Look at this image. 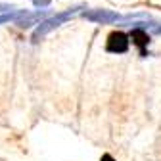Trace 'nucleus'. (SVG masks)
I'll return each instance as SVG.
<instances>
[{"mask_svg": "<svg viewBox=\"0 0 161 161\" xmlns=\"http://www.w3.org/2000/svg\"><path fill=\"white\" fill-rule=\"evenodd\" d=\"M129 36L123 31H113L108 36V42H106V50L111 54H125L129 50Z\"/></svg>", "mask_w": 161, "mask_h": 161, "instance_id": "f03ea898", "label": "nucleus"}, {"mask_svg": "<svg viewBox=\"0 0 161 161\" xmlns=\"http://www.w3.org/2000/svg\"><path fill=\"white\" fill-rule=\"evenodd\" d=\"M83 17L94 23H113L117 19H121V15L111 10H86L83 12Z\"/></svg>", "mask_w": 161, "mask_h": 161, "instance_id": "7ed1b4c3", "label": "nucleus"}, {"mask_svg": "<svg viewBox=\"0 0 161 161\" xmlns=\"http://www.w3.org/2000/svg\"><path fill=\"white\" fill-rule=\"evenodd\" d=\"M46 15V12L42 10V12H36V14H27L25 17H21V19H19V21H15L17 23V27L19 29H27V27H31V25H38L40 21H42V17Z\"/></svg>", "mask_w": 161, "mask_h": 161, "instance_id": "39448f33", "label": "nucleus"}, {"mask_svg": "<svg viewBox=\"0 0 161 161\" xmlns=\"http://www.w3.org/2000/svg\"><path fill=\"white\" fill-rule=\"evenodd\" d=\"M33 2H35V6H38V8H40V6L46 8V6L50 4V0H33Z\"/></svg>", "mask_w": 161, "mask_h": 161, "instance_id": "0eeeda50", "label": "nucleus"}, {"mask_svg": "<svg viewBox=\"0 0 161 161\" xmlns=\"http://www.w3.org/2000/svg\"><path fill=\"white\" fill-rule=\"evenodd\" d=\"M132 42L138 46V48H142V56H146V52H144V46H148V42H150V36H148V33L144 31V29H140V27H136V29H132L130 31V36H129Z\"/></svg>", "mask_w": 161, "mask_h": 161, "instance_id": "20e7f679", "label": "nucleus"}, {"mask_svg": "<svg viewBox=\"0 0 161 161\" xmlns=\"http://www.w3.org/2000/svg\"><path fill=\"white\" fill-rule=\"evenodd\" d=\"M102 161H113V157H111V155H108V153H106V155H104V157H102Z\"/></svg>", "mask_w": 161, "mask_h": 161, "instance_id": "6e6552de", "label": "nucleus"}, {"mask_svg": "<svg viewBox=\"0 0 161 161\" xmlns=\"http://www.w3.org/2000/svg\"><path fill=\"white\" fill-rule=\"evenodd\" d=\"M80 8H83V6H77V8H71V10H65V12H59V14H56L50 19H42V21L38 23V27L35 29V33H33V42H38V40L44 38L50 31H54L59 25H64L65 21H69V19L77 14V10H80Z\"/></svg>", "mask_w": 161, "mask_h": 161, "instance_id": "f257e3e1", "label": "nucleus"}, {"mask_svg": "<svg viewBox=\"0 0 161 161\" xmlns=\"http://www.w3.org/2000/svg\"><path fill=\"white\" fill-rule=\"evenodd\" d=\"M155 33H161V25H159V27H155Z\"/></svg>", "mask_w": 161, "mask_h": 161, "instance_id": "1a4fd4ad", "label": "nucleus"}, {"mask_svg": "<svg viewBox=\"0 0 161 161\" xmlns=\"http://www.w3.org/2000/svg\"><path fill=\"white\" fill-rule=\"evenodd\" d=\"M27 15V12L25 10H21V12H10V14H2L0 15V25L2 23H10V21H19L21 17H25Z\"/></svg>", "mask_w": 161, "mask_h": 161, "instance_id": "423d86ee", "label": "nucleus"}]
</instances>
